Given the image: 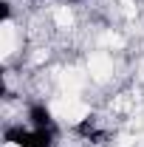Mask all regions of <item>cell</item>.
Returning <instances> with one entry per match:
<instances>
[{"label": "cell", "mask_w": 144, "mask_h": 147, "mask_svg": "<svg viewBox=\"0 0 144 147\" xmlns=\"http://www.w3.org/2000/svg\"><path fill=\"white\" fill-rule=\"evenodd\" d=\"M6 147H54L57 142V127H6L3 133Z\"/></svg>", "instance_id": "obj_1"}, {"label": "cell", "mask_w": 144, "mask_h": 147, "mask_svg": "<svg viewBox=\"0 0 144 147\" xmlns=\"http://www.w3.org/2000/svg\"><path fill=\"white\" fill-rule=\"evenodd\" d=\"M26 116H28V127H54V113L45 102H34Z\"/></svg>", "instance_id": "obj_2"}, {"label": "cell", "mask_w": 144, "mask_h": 147, "mask_svg": "<svg viewBox=\"0 0 144 147\" xmlns=\"http://www.w3.org/2000/svg\"><path fill=\"white\" fill-rule=\"evenodd\" d=\"M0 6H3V11H0V20H3V23H9V20H11V6H9V3H0Z\"/></svg>", "instance_id": "obj_3"}, {"label": "cell", "mask_w": 144, "mask_h": 147, "mask_svg": "<svg viewBox=\"0 0 144 147\" xmlns=\"http://www.w3.org/2000/svg\"><path fill=\"white\" fill-rule=\"evenodd\" d=\"M68 3H82V0H68Z\"/></svg>", "instance_id": "obj_4"}]
</instances>
